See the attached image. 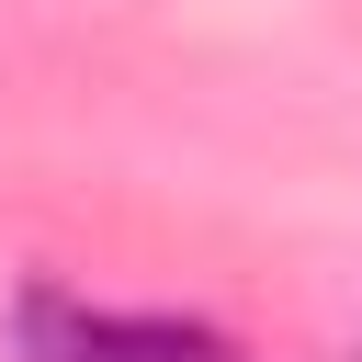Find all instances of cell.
I'll use <instances>...</instances> for the list:
<instances>
[{"instance_id":"1","label":"cell","mask_w":362,"mask_h":362,"mask_svg":"<svg viewBox=\"0 0 362 362\" xmlns=\"http://www.w3.org/2000/svg\"><path fill=\"white\" fill-rule=\"evenodd\" d=\"M23 351L34 362H226L181 317H124V305H68V294L23 305Z\"/></svg>"},{"instance_id":"2","label":"cell","mask_w":362,"mask_h":362,"mask_svg":"<svg viewBox=\"0 0 362 362\" xmlns=\"http://www.w3.org/2000/svg\"><path fill=\"white\" fill-rule=\"evenodd\" d=\"M351 362H362V351H351Z\"/></svg>"}]
</instances>
